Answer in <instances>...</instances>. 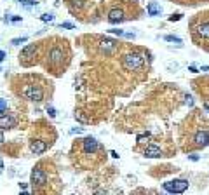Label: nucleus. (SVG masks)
<instances>
[{
	"instance_id": "f257e3e1",
	"label": "nucleus",
	"mask_w": 209,
	"mask_h": 195,
	"mask_svg": "<svg viewBox=\"0 0 209 195\" xmlns=\"http://www.w3.org/2000/svg\"><path fill=\"white\" fill-rule=\"evenodd\" d=\"M122 65L127 71H138L143 68V56L138 52H125L122 56Z\"/></svg>"
},
{
	"instance_id": "f03ea898",
	"label": "nucleus",
	"mask_w": 209,
	"mask_h": 195,
	"mask_svg": "<svg viewBox=\"0 0 209 195\" xmlns=\"http://www.w3.org/2000/svg\"><path fill=\"white\" fill-rule=\"evenodd\" d=\"M19 93H21V96H25L30 101L39 103L44 99V89H42V85H37V84H25Z\"/></svg>"
},
{
	"instance_id": "7ed1b4c3",
	"label": "nucleus",
	"mask_w": 209,
	"mask_h": 195,
	"mask_svg": "<svg viewBox=\"0 0 209 195\" xmlns=\"http://www.w3.org/2000/svg\"><path fill=\"white\" fill-rule=\"evenodd\" d=\"M45 183H47V173H45L40 166L33 167V171H31V185H33V192L39 190L40 186H44Z\"/></svg>"
},
{
	"instance_id": "20e7f679",
	"label": "nucleus",
	"mask_w": 209,
	"mask_h": 195,
	"mask_svg": "<svg viewBox=\"0 0 209 195\" xmlns=\"http://www.w3.org/2000/svg\"><path fill=\"white\" fill-rule=\"evenodd\" d=\"M188 188L187 179H174V181H166L164 183V190L169 193H183Z\"/></svg>"
},
{
	"instance_id": "39448f33",
	"label": "nucleus",
	"mask_w": 209,
	"mask_h": 195,
	"mask_svg": "<svg viewBox=\"0 0 209 195\" xmlns=\"http://www.w3.org/2000/svg\"><path fill=\"white\" fill-rule=\"evenodd\" d=\"M47 58H49V63H51V65H54V66H59V65H63V59L66 58V52H65V49H63V47H59V45H54V47L49 51Z\"/></svg>"
},
{
	"instance_id": "423d86ee",
	"label": "nucleus",
	"mask_w": 209,
	"mask_h": 195,
	"mask_svg": "<svg viewBox=\"0 0 209 195\" xmlns=\"http://www.w3.org/2000/svg\"><path fill=\"white\" fill-rule=\"evenodd\" d=\"M209 143V129H199L195 133V136L192 138V145L195 146V148H204V146H207Z\"/></svg>"
},
{
	"instance_id": "0eeeda50",
	"label": "nucleus",
	"mask_w": 209,
	"mask_h": 195,
	"mask_svg": "<svg viewBox=\"0 0 209 195\" xmlns=\"http://www.w3.org/2000/svg\"><path fill=\"white\" fill-rule=\"evenodd\" d=\"M51 146V141H47L45 138H33L30 141V150L35 153V155H40V153H44L47 148Z\"/></svg>"
},
{
	"instance_id": "6e6552de",
	"label": "nucleus",
	"mask_w": 209,
	"mask_h": 195,
	"mask_svg": "<svg viewBox=\"0 0 209 195\" xmlns=\"http://www.w3.org/2000/svg\"><path fill=\"white\" fill-rule=\"evenodd\" d=\"M82 148H84V152L87 153V155H94V153L99 150V143H98L96 138L87 136V138L82 139Z\"/></svg>"
},
{
	"instance_id": "1a4fd4ad",
	"label": "nucleus",
	"mask_w": 209,
	"mask_h": 195,
	"mask_svg": "<svg viewBox=\"0 0 209 195\" xmlns=\"http://www.w3.org/2000/svg\"><path fill=\"white\" fill-rule=\"evenodd\" d=\"M143 157H148V159H159V157H164V150L160 148V146L157 145H152V143H148L145 148L141 150Z\"/></svg>"
},
{
	"instance_id": "9d476101",
	"label": "nucleus",
	"mask_w": 209,
	"mask_h": 195,
	"mask_svg": "<svg viewBox=\"0 0 209 195\" xmlns=\"http://www.w3.org/2000/svg\"><path fill=\"white\" fill-rule=\"evenodd\" d=\"M16 117H12L11 113L0 115V129H14L16 127Z\"/></svg>"
},
{
	"instance_id": "9b49d317",
	"label": "nucleus",
	"mask_w": 209,
	"mask_h": 195,
	"mask_svg": "<svg viewBox=\"0 0 209 195\" xmlns=\"http://www.w3.org/2000/svg\"><path fill=\"white\" fill-rule=\"evenodd\" d=\"M99 47H101V51L105 54L111 52V51H115L117 49V42L111 39H101V42H99Z\"/></svg>"
},
{
	"instance_id": "f8f14e48",
	"label": "nucleus",
	"mask_w": 209,
	"mask_h": 195,
	"mask_svg": "<svg viewBox=\"0 0 209 195\" xmlns=\"http://www.w3.org/2000/svg\"><path fill=\"white\" fill-rule=\"evenodd\" d=\"M124 19V11L122 9H113L110 11V14H108V21L110 23H119Z\"/></svg>"
},
{
	"instance_id": "ddd939ff",
	"label": "nucleus",
	"mask_w": 209,
	"mask_h": 195,
	"mask_svg": "<svg viewBox=\"0 0 209 195\" xmlns=\"http://www.w3.org/2000/svg\"><path fill=\"white\" fill-rule=\"evenodd\" d=\"M147 12H148V16H160L162 14V7L157 2H150L147 5Z\"/></svg>"
},
{
	"instance_id": "4468645a",
	"label": "nucleus",
	"mask_w": 209,
	"mask_h": 195,
	"mask_svg": "<svg viewBox=\"0 0 209 195\" xmlns=\"http://www.w3.org/2000/svg\"><path fill=\"white\" fill-rule=\"evenodd\" d=\"M26 40H28V37H19V39H12V40H11V44H12V45H19V44H25Z\"/></svg>"
},
{
	"instance_id": "2eb2a0df",
	"label": "nucleus",
	"mask_w": 209,
	"mask_h": 195,
	"mask_svg": "<svg viewBox=\"0 0 209 195\" xmlns=\"http://www.w3.org/2000/svg\"><path fill=\"white\" fill-rule=\"evenodd\" d=\"M148 139H150V134H148V133L147 134H139V136H138V143H139V145H145Z\"/></svg>"
},
{
	"instance_id": "dca6fc26",
	"label": "nucleus",
	"mask_w": 209,
	"mask_h": 195,
	"mask_svg": "<svg viewBox=\"0 0 209 195\" xmlns=\"http://www.w3.org/2000/svg\"><path fill=\"white\" fill-rule=\"evenodd\" d=\"M40 19H42V21H52L54 19V14L52 12H45V14H42V16H40Z\"/></svg>"
},
{
	"instance_id": "f3484780",
	"label": "nucleus",
	"mask_w": 209,
	"mask_h": 195,
	"mask_svg": "<svg viewBox=\"0 0 209 195\" xmlns=\"http://www.w3.org/2000/svg\"><path fill=\"white\" fill-rule=\"evenodd\" d=\"M19 4L26 5V7H30V5H37V0H18Z\"/></svg>"
},
{
	"instance_id": "a211bd4d",
	"label": "nucleus",
	"mask_w": 209,
	"mask_h": 195,
	"mask_svg": "<svg viewBox=\"0 0 209 195\" xmlns=\"http://www.w3.org/2000/svg\"><path fill=\"white\" fill-rule=\"evenodd\" d=\"M5 110H7V101L0 98V115H2V113H4Z\"/></svg>"
},
{
	"instance_id": "6ab92c4d",
	"label": "nucleus",
	"mask_w": 209,
	"mask_h": 195,
	"mask_svg": "<svg viewBox=\"0 0 209 195\" xmlns=\"http://www.w3.org/2000/svg\"><path fill=\"white\" fill-rule=\"evenodd\" d=\"M59 28H65V30H73V28H75V25H73V23H61V25H59Z\"/></svg>"
},
{
	"instance_id": "aec40b11",
	"label": "nucleus",
	"mask_w": 209,
	"mask_h": 195,
	"mask_svg": "<svg viewBox=\"0 0 209 195\" xmlns=\"http://www.w3.org/2000/svg\"><path fill=\"white\" fill-rule=\"evenodd\" d=\"M166 40H167V42H181V39H179V37H174V35H167L166 37Z\"/></svg>"
},
{
	"instance_id": "412c9836",
	"label": "nucleus",
	"mask_w": 209,
	"mask_h": 195,
	"mask_svg": "<svg viewBox=\"0 0 209 195\" xmlns=\"http://www.w3.org/2000/svg\"><path fill=\"white\" fill-rule=\"evenodd\" d=\"M9 21H12V23H19V21H21V16H12V18H9Z\"/></svg>"
},
{
	"instance_id": "4be33fe9",
	"label": "nucleus",
	"mask_w": 209,
	"mask_h": 195,
	"mask_svg": "<svg viewBox=\"0 0 209 195\" xmlns=\"http://www.w3.org/2000/svg\"><path fill=\"white\" fill-rule=\"evenodd\" d=\"M178 19H181V14H176V16H171L169 21H178Z\"/></svg>"
},
{
	"instance_id": "5701e85b",
	"label": "nucleus",
	"mask_w": 209,
	"mask_h": 195,
	"mask_svg": "<svg viewBox=\"0 0 209 195\" xmlns=\"http://www.w3.org/2000/svg\"><path fill=\"white\" fill-rule=\"evenodd\" d=\"M47 111H49V115H51V117H56V111H54V108H52V107L47 108Z\"/></svg>"
},
{
	"instance_id": "b1692460",
	"label": "nucleus",
	"mask_w": 209,
	"mask_h": 195,
	"mask_svg": "<svg viewBox=\"0 0 209 195\" xmlns=\"http://www.w3.org/2000/svg\"><path fill=\"white\" fill-rule=\"evenodd\" d=\"M111 33H115V35H124V31L122 30H110Z\"/></svg>"
},
{
	"instance_id": "393cba45",
	"label": "nucleus",
	"mask_w": 209,
	"mask_h": 195,
	"mask_svg": "<svg viewBox=\"0 0 209 195\" xmlns=\"http://www.w3.org/2000/svg\"><path fill=\"white\" fill-rule=\"evenodd\" d=\"M82 133V129L80 127H77V129H71V134H80Z\"/></svg>"
},
{
	"instance_id": "a878e982",
	"label": "nucleus",
	"mask_w": 209,
	"mask_h": 195,
	"mask_svg": "<svg viewBox=\"0 0 209 195\" xmlns=\"http://www.w3.org/2000/svg\"><path fill=\"white\" fill-rule=\"evenodd\" d=\"M188 70L193 71V73H197V66H193V65H190V66H188Z\"/></svg>"
},
{
	"instance_id": "bb28decb",
	"label": "nucleus",
	"mask_w": 209,
	"mask_h": 195,
	"mask_svg": "<svg viewBox=\"0 0 209 195\" xmlns=\"http://www.w3.org/2000/svg\"><path fill=\"white\" fill-rule=\"evenodd\" d=\"M4 59H5V52L4 51H0V61H4Z\"/></svg>"
},
{
	"instance_id": "cd10ccee",
	"label": "nucleus",
	"mask_w": 209,
	"mask_h": 195,
	"mask_svg": "<svg viewBox=\"0 0 209 195\" xmlns=\"http://www.w3.org/2000/svg\"><path fill=\"white\" fill-rule=\"evenodd\" d=\"M190 157V160H199V155H188Z\"/></svg>"
},
{
	"instance_id": "c85d7f7f",
	"label": "nucleus",
	"mask_w": 209,
	"mask_h": 195,
	"mask_svg": "<svg viewBox=\"0 0 209 195\" xmlns=\"http://www.w3.org/2000/svg\"><path fill=\"white\" fill-rule=\"evenodd\" d=\"M2 169H4V162H2V159H0V173H2Z\"/></svg>"
},
{
	"instance_id": "c756f323",
	"label": "nucleus",
	"mask_w": 209,
	"mask_h": 195,
	"mask_svg": "<svg viewBox=\"0 0 209 195\" xmlns=\"http://www.w3.org/2000/svg\"><path fill=\"white\" fill-rule=\"evenodd\" d=\"M4 141V133H2V131H0V143Z\"/></svg>"
}]
</instances>
